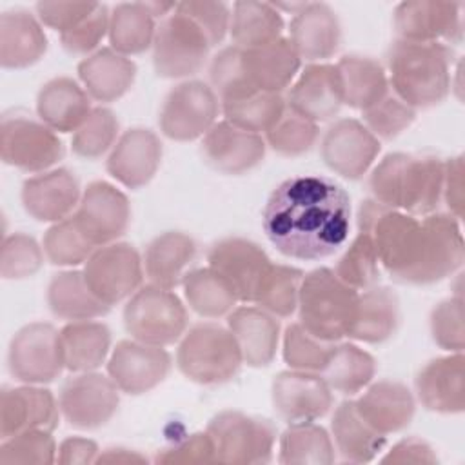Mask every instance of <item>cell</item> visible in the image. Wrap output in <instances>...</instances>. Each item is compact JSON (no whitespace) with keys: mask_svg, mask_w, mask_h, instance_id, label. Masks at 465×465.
Here are the masks:
<instances>
[{"mask_svg":"<svg viewBox=\"0 0 465 465\" xmlns=\"http://www.w3.org/2000/svg\"><path fill=\"white\" fill-rule=\"evenodd\" d=\"M358 231L371 236L381 269L398 283L441 282L465 258L460 220L449 213L416 218L367 198L358 209Z\"/></svg>","mask_w":465,"mask_h":465,"instance_id":"cell-1","label":"cell"},{"mask_svg":"<svg viewBox=\"0 0 465 465\" xmlns=\"http://www.w3.org/2000/svg\"><path fill=\"white\" fill-rule=\"evenodd\" d=\"M267 240L294 260H322L338 252L351 231V196L332 178L298 174L283 180L262 213Z\"/></svg>","mask_w":465,"mask_h":465,"instance_id":"cell-2","label":"cell"},{"mask_svg":"<svg viewBox=\"0 0 465 465\" xmlns=\"http://www.w3.org/2000/svg\"><path fill=\"white\" fill-rule=\"evenodd\" d=\"M454 51L441 42L396 38L385 54V73L392 93L412 109L441 104L452 87Z\"/></svg>","mask_w":465,"mask_h":465,"instance_id":"cell-3","label":"cell"},{"mask_svg":"<svg viewBox=\"0 0 465 465\" xmlns=\"http://www.w3.org/2000/svg\"><path fill=\"white\" fill-rule=\"evenodd\" d=\"M443 160L432 154L391 153L369 176L376 202L412 216L438 211L443 194Z\"/></svg>","mask_w":465,"mask_h":465,"instance_id":"cell-4","label":"cell"},{"mask_svg":"<svg viewBox=\"0 0 465 465\" xmlns=\"http://www.w3.org/2000/svg\"><path fill=\"white\" fill-rule=\"evenodd\" d=\"M358 291L329 267L303 274L298 296L300 323L316 338L338 341L349 336L358 309Z\"/></svg>","mask_w":465,"mask_h":465,"instance_id":"cell-5","label":"cell"},{"mask_svg":"<svg viewBox=\"0 0 465 465\" xmlns=\"http://www.w3.org/2000/svg\"><path fill=\"white\" fill-rule=\"evenodd\" d=\"M242 363L234 334L214 322L193 325L183 332L176 349L180 372L198 385L227 383L240 372Z\"/></svg>","mask_w":465,"mask_h":465,"instance_id":"cell-6","label":"cell"},{"mask_svg":"<svg viewBox=\"0 0 465 465\" xmlns=\"http://www.w3.org/2000/svg\"><path fill=\"white\" fill-rule=\"evenodd\" d=\"M205 432L213 441L218 463L254 465L272 458L276 427L267 418L227 409L209 420Z\"/></svg>","mask_w":465,"mask_h":465,"instance_id":"cell-7","label":"cell"},{"mask_svg":"<svg viewBox=\"0 0 465 465\" xmlns=\"http://www.w3.org/2000/svg\"><path fill=\"white\" fill-rule=\"evenodd\" d=\"M187 309L171 291L142 285L124 307V327L131 338L151 345H173L187 331Z\"/></svg>","mask_w":465,"mask_h":465,"instance_id":"cell-8","label":"cell"},{"mask_svg":"<svg viewBox=\"0 0 465 465\" xmlns=\"http://www.w3.org/2000/svg\"><path fill=\"white\" fill-rule=\"evenodd\" d=\"M211 47L198 24L176 5L156 25L153 40L154 71L162 78L193 76L203 67Z\"/></svg>","mask_w":465,"mask_h":465,"instance_id":"cell-9","label":"cell"},{"mask_svg":"<svg viewBox=\"0 0 465 465\" xmlns=\"http://www.w3.org/2000/svg\"><path fill=\"white\" fill-rule=\"evenodd\" d=\"M62 156V140L40 118L36 120L20 111L2 114L0 158L4 163L27 173H44Z\"/></svg>","mask_w":465,"mask_h":465,"instance_id":"cell-10","label":"cell"},{"mask_svg":"<svg viewBox=\"0 0 465 465\" xmlns=\"http://www.w3.org/2000/svg\"><path fill=\"white\" fill-rule=\"evenodd\" d=\"M222 102L213 87L200 80L174 85L163 98L158 124L162 133L174 142H191L216 124Z\"/></svg>","mask_w":465,"mask_h":465,"instance_id":"cell-11","label":"cell"},{"mask_svg":"<svg viewBox=\"0 0 465 465\" xmlns=\"http://www.w3.org/2000/svg\"><path fill=\"white\" fill-rule=\"evenodd\" d=\"M7 369L20 383L44 385L56 380L65 369L60 331L45 322L18 329L7 349Z\"/></svg>","mask_w":465,"mask_h":465,"instance_id":"cell-12","label":"cell"},{"mask_svg":"<svg viewBox=\"0 0 465 465\" xmlns=\"http://www.w3.org/2000/svg\"><path fill=\"white\" fill-rule=\"evenodd\" d=\"M84 276L91 291L109 307L131 298L143 280V260L125 242L96 247L84 263Z\"/></svg>","mask_w":465,"mask_h":465,"instance_id":"cell-13","label":"cell"},{"mask_svg":"<svg viewBox=\"0 0 465 465\" xmlns=\"http://www.w3.org/2000/svg\"><path fill=\"white\" fill-rule=\"evenodd\" d=\"M58 405L69 425L84 430L100 429L116 414L120 389L109 374L76 372L60 387Z\"/></svg>","mask_w":465,"mask_h":465,"instance_id":"cell-14","label":"cell"},{"mask_svg":"<svg viewBox=\"0 0 465 465\" xmlns=\"http://www.w3.org/2000/svg\"><path fill=\"white\" fill-rule=\"evenodd\" d=\"M207 262L231 285L238 302L245 303H254L272 267L267 252L243 236H225L214 242L207 251Z\"/></svg>","mask_w":465,"mask_h":465,"instance_id":"cell-15","label":"cell"},{"mask_svg":"<svg viewBox=\"0 0 465 465\" xmlns=\"http://www.w3.org/2000/svg\"><path fill=\"white\" fill-rule=\"evenodd\" d=\"M463 4L414 0L396 5L392 27L400 40L460 44L463 38Z\"/></svg>","mask_w":465,"mask_h":465,"instance_id":"cell-16","label":"cell"},{"mask_svg":"<svg viewBox=\"0 0 465 465\" xmlns=\"http://www.w3.org/2000/svg\"><path fill=\"white\" fill-rule=\"evenodd\" d=\"M171 365V354L163 347L131 338L118 341L111 351L107 374L120 392L140 396L158 387L167 378Z\"/></svg>","mask_w":465,"mask_h":465,"instance_id":"cell-17","label":"cell"},{"mask_svg":"<svg viewBox=\"0 0 465 465\" xmlns=\"http://www.w3.org/2000/svg\"><path fill=\"white\" fill-rule=\"evenodd\" d=\"M271 401L276 414L289 425L309 423L331 411L332 389L320 372L289 369L274 376Z\"/></svg>","mask_w":465,"mask_h":465,"instance_id":"cell-18","label":"cell"},{"mask_svg":"<svg viewBox=\"0 0 465 465\" xmlns=\"http://www.w3.org/2000/svg\"><path fill=\"white\" fill-rule=\"evenodd\" d=\"M73 218L93 245L102 247L116 242L127 231L131 205L120 189L98 180L85 187Z\"/></svg>","mask_w":465,"mask_h":465,"instance_id":"cell-19","label":"cell"},{"mask_svg":"<svg viewBox=\"0 0 465 465\" xmlns=\"http://www.w3.org/2000/svg\"><path fill=\"white\" fill-rule=\"evenodd\" d=\"M380 147V140L360 120L340 118L322 136L320 154L332 173L358 180L371 169Z\"/></svg>","mask_w":465,"mask_h":465,"instance_id":"cell-20","label":"cell"},{"mask_svg":"<svg viewBox=\"0 0 465 465\" xmlns=\"http://www.w3.org/2000/svg\"><path fill=\"white\" fill-rule=\"evenodd\" d=\"M265 138L227 122H216L202 138L207 165L223 174H243L258 167L265 156Z\"/></svg>","mask_w":465,"mask_h":465,"instance_id":"cell-21","label":"cell"},{"mask_svg":"<svg viewBox=\"0 0 465 465\" xmlns=\"http://www.w3.org/2000/svg\"><path fill=\"white\" fill-rule=\"evenodd\" d=\"M58 400L51 391L24 383L0 392V438H11L29 429L54 430L60 418Z\"/></svg>","mask_w":465,"mask_h":465,"instance_id":"cell-22","label":"cell"},{"mask_svg":"<svg viewBox=\"0 0 465 465\" xmlns=\"http://www.w3.org/2000/svg\"><path fill=\"white\" fill-rule=\"evenodd\" d=\"M162 154V142L151 129L133 127L116 140L105 160V169L122 185L138 189L154 178Z\"/></svg>","mask_w":465,"mask_h":465,"instance_id":"cell-23","label":"cell"},{"mask_svg":"<svg viewBox=\"0 0 465 465\" xmlns=\"http://www.w3.org/2000/svg\"><path fill=\"white\" fill-rule=\"evenodd\" d=\"M78 178L64 167L49 169L22 183L20 198L25 213L38 222H60L76 211L80 202Z\"/></svg>","mask_w":465,"mask_h":465,"instance_id":"cell-24","label":"cell"},{"mask_svg":"<svg viewBox=\"0 0 465 465\" xmlns=\"http://www.w3.org/2000/svg\"><path fill=\"white\" fill-rule=\"evenodd\" d=\"M420 403L438 414H460L465 409V358L450 352L425 363L414 380Z\"/></svg>","mask_w":465,"mask_h":465,"instance_id":"cell-25","label":"cell"},{"mask_svg":"<svg viewBox=\"0 0 465 465\" xmlns=\"http://www.w3.org/2000/svg\"><path fill=\"white\" fill-rule=\"evenodd\" d=\"M287 105L316 124L336 116L343 105L336 64L316 62L305 65L291 85Z\"/></svg>","mask_w":465,"mask_h":465,"instance_id":"cell-26","label":"cell"},{"mask_svg":"<svg viewBox=\"0 0 465 465\" xmlns=\"http://www.w3.org/2000/svg\"><path fill=\"white\" fill-rule=\"evenodd\" d=\"M289 42L309 64L329 60L341 44V24L336 11L323 2H305L289 24Z\"/></svg>","mask_w":465,"mask_h":465,"instance_id":"cell-27","label":"cell"},{"mask_svg":"<svg viewBox=\"0 0 465 465\" xmlns=\"http://www.w3.org/2000/svg\"><path fill=\"white\" fill-rule=\"evenodd\" d=\"M360 416L380 434L403 430L414 418L416 401L407 385L396 380H380L354 400Z\"/></svg>","mask_w":465,"mask_h":465,"instance_id":"cell-28","label":"cell"},{"mask_svg":"<svg viewBox=\"0 0 465 465\" xmlns=\"http://www.w3.org/2000/svg\"><path fill=\"white\" fill-rule=\"evenodd\" d=\"M302 58L294 51L289 38H280L272 44L242 49L243 76L251 91L282 93L291 85L300 71Z\"/></svg>","mask_w":465,"mask_h":465,"instance_id":"cell-29","label":"cell"},{"mask_svg":"<svg viewBox=\"0 0 465 465\" xmlns=\"http://www.w3.org/2000/svg\"><path fill=\"white\" fill-rule=\"evenodd\" d=\"M227 327L234 334L243 363L267 367L278 351L280 322L262 307H234L227 314Z\"/></svg>","mask_w":465,"mask_h":465,"instance_id":"cell-30","label":"cell"},{"mask_svg":"<svg viewBox=\"0 0 465 465\" xmlns=\"http://www.w3.org/2000/svg\"><path fill=\"white\" fill-rule=\"evenodd\" d=\"M78 78L93 100L107 104L133 87L136 64L113 47H102L78 64Z\"/></svg>","mask_w":465,"mask_h":465,"instance_id":"cell-31","label":"cell"},{"mask_svg":"<svg viewBox=\"0 0 465 465\" xmlns=\"http://www.w3.org/2000/svg\"><path fill=\"white\" fill-rule=\"evenodd\" d=\"M91 111V96L69 76L45 82L36 96L38 118L56 133H74Z\"/></svg>","mask_w":465,"mask_h":465,"instance_id":"cell-32","label":"cell"},{"mask_svg":"<svg viewBox=\"0 0 465 465\" xmlns=\"http://www.w3.org/2000/svg\"><path fill=\"white\" fill-rule=\"evenodd\" d=\"M47 51L42 22L24 9L0 15V64L5 69H24L36 64Z\"/></svg>","mask_w":465,"mask_h":465,"instance_id":"cell-33","label":"cell"},{"mask_svg":"<svg viewBox=\"0 0 465 465\" xmlns=\"http://www.w3.org/2000/svg\"><path fill=\"white\" fill-rule=\"evenodd\" d=\"M196 256V242L182 231H165L145 247L143 271L153 285L174 289Z\"/></svg>","mask_w":465,"mask_h":465,"instance_id":"cell-34","label":"cell"},{"mask_svg":"<svg viewBox=\"0 0 465 465\" xmlns=\"http://www.w3.org/2000/svg\"><path fill=\"white\" fill-rule=\"evenodd\" d=\"M400 300L389 287L374 285L358 294V309L349 338L363 343H383L400 325Z\"/></svg>","mask_w":465,"mask_h":465,"instance_id":"cell-35","label":"cell"},{"mask_svg":"<svg viewBox=\"0 0 465 465\" xmlns=\"http://www.w3.org/2000/svg\"><path fill=\"white\" fill-rule=\"evenodd\" d=\"M334 450L351 463H369L385 447L387 436L374 430L356 411L354 400L341 401L331 421Z\"/></svg>","mask_w":465,"mask_h":465,"instance_id":"cell-36","label":"cell"},{"mask_svg":"<svg viewBox=\"0 0 465 465\" xmlns=\"http://www.w3.org/2000/svg\"><path fill=\"white\" fill-rule=\"evenodd\" d=\"M45 300L51 312L67 322L94 320L111 311V307L91 291L84 271H62L53 274Z\"/></svg>","mask_w":465,"mask_h":465,"instance_id":"cell-37","label":"cell"},{"mask_svg":"<svg viewBox=\"0 0 465 465\" xmlns=\"http://www.w3.org/2000/svg\"><path fill=\"white\" fill-rule=\"evenodd\" d=\"M65 369L73 372L96 371L109 356L111 331L102 322L78 320L60 329Z\"/></svg>","mask_w":465,"mask_h":465,"instance_id":"cell-38","label":"cell"},{"mask_svg":"<svg viewBox=\"0 0 465 465\" xmlns=\"http://www.w3.org/2000/svg\"><path fill=\"white\" fill-rule=\"evenodd\" d=\"M343 104L365 111L389 93L385 67L363 54H345L336 62Z\"/></svg>","mask_w":465,"mask_h":465,"instance_id":"cell-39","label":"cell"},{"mask_svg":"<svg viewBox=\"0 0 465 465\" xmlns=\"http://www.w3.org/2000/svg\"><path fill=\"white\" fill-rule=\"evenodd\" d=\"M156 16L149 2H122L109 15V42L120 54H140L153 47Z\"/></svg>","mask_w":465,"mask_h":465,"instance_id":"cell-40","label":"cell"},{"mask_svg":"<svg viewBox=\"0 0 465 465\" xmlns=\"http://www.w3.org/2000/svg\"><path fill=\"white\" fill-rule=\"evenodd\" d=\"M282 13L269 2H236L231 11L229 33L242 49L262 47L282 38Z\"/></svg>","mask_w":465,"mask_h":465,"instance_id":"cell-41","label":"cell"},{"mask_svg":"<svg viewBox=\"0 0 465 465\" xmlns=\"http://www.w3.org/2000/svg\"><path fill=\"white\" fill-rule=\"evenodd\" d=\"M334 460L331 434L314 421L292 423L278 440V461L283 465H329Z\"/></svg>","mask_w":465,"mask_h":465,"instance_id":"cell-42","label":"cell"},{"mask_svg":"<svg viewBox=\"0 0 465 465\" xmlns=\"http://www.w3.org/2000/svg\"><path fill=\"white\" fill-rule=\"evenodd\" d=\"M182 287L189 307L203 318L227 316L238 303L231 285L209 265L185 272Z\"/></svg>","mask_w":465,"mask_h":465,"instance_id":"cell-43","label":"cell"},{"mask_svg":"<svg viewBox=\"0 0 465 465\" xmlns=\"http://www.w3.org/2000/svg\"><path fill=\"white\" fill-rule=\"evenodd\" d=\"M374 372L376 361L367 351L354 343H338L320 374L332 391L352 396L372 381Z\"/></svg>","mask_w":465,"mask_h":465,"instance_id":"cell-44","label":"cell"},{"mask_svg":"<svg viewBox=\"0 0 465 465\" xmlns=\"http://www.w3.org/2000/svg\"><path fill=\"white\" fill-rule=\"evenodd\" d=\"M287 100L282 93L258 91L243 98L222 102V113L227 122L245 131L267 133L283 114Z\"/></svg>","mask_w":465,"mask_h":465,"instance_id":"cell-45","label":"cell"},{"mask_svg":"<svg viewBox=\"0 0 465 465\" xmlns=\"http://www.w3.org/2000/svg\"><path fill=\"white\" fill-rule=\"evenodd\" d=\"M44 254L58 267H74L85 263L96 249L93 242L82 232L73 214L60 222H54L44 234Z\"/></svg>","mask_w":465,"mask_h":465,"instance_id":"cell-46","label":"cell"},{"mask_svg":"<svg viewBox=\"0 0 465 465\" xmlns=\"http://www.w3.org/2000/svg\"><path fill=\"white\" fill-rule=\"evenodd\" d=\"M334 272L341 282L356 291H365L378 285L381 278V265L369 234L358 231L351 245L340 256Z\"/></svg>","mask_w":465,"mask_h":465,"instance_id":"cell-47","label":"cell"},{"mask_svg":"<svg viewBox=\"0 0 465 465\" xmlns=\"http://www.w3.org/2000/svg\"><path fill=\"white\" fill-rule=\"evenodd\" d=\"M303 272L291 265L272 263L269 274L265 276L254 303L276 318L291 316L298 307L300 285Z\"/></svg>","mask_w":465,"mask_h":465,"instance_id":"cell-48","label":"cell"},{"mask_svg":"<svg viewBox=\"0 0 465 465\" xmlns=\"http://www.w3.org/2000/svg\"><path fill=\"white\" fill-rule=\"evenodd\" d=\"M120 124L116 114L107 107H93L85 122L73 133V153L85 160H96L111 151L116 143Z\"/></svg>","mask_w":465,"mask_h":465,"instance_id":"cell-49","label":"cell"},{"mask_svg":"<svg viewBox=\"0 0 465 465\" xmlns=\"http://www.w3.org/2000/svg\"><path fill=\"white\" fill-rule=\"evenodd\" d=\"M336 341H325L311 334L300 322L291 323L283 332V360L291 369L322 372L327 365Z\"/></svg>","mask_w":465,"mask_h":465,"instance_id":"cell-50","label":"cell"},{"mask_svg":"<svg viewBox=\"0 0 465 465\" xmlns=\"http://www.w3.org/2000/svg\"><path fill=\"white\" fill-rule=\"evenodd\" d=\"M318 124L296 113L289 105L278 122L265 133V143L282 156H300L316 143Z\"/></svg>","mask_w":465,"mask_h":465,"instance_id":"cell-51","label":"cell"},{"mask_svg":"<svg viewBox=\"0 0 465 465\" xmlns=\"http://www.w3.org/2000/svg\"><path fill=\"white\" fill-rule=\"evenodd\" d=\"M56 441L51 430L29 429L0 443V465H49L56 461Z\"/></svg>","mask_w":465,"mask_h":465,"instance_id":"cell-52","label":"cell"},{"mask_svg":"<svg viewBox=\"0 0 465 465\" xmlns=\"http://www.w3.org/2000/svg\"><path fill=\"white\" fill-rule=\"evenodd\" d=\"M44 247L25 232L4 236L0 251V274L4 280H24L35 276L44 263Z\"/></svg>","mask_w":465,"mask_h":465,"instance_id":"cell-53","label":"cell"},{"mask_svg":"<svg viewBox=\"0 0 465 465\" xmlns=\"http://www.w3.org/2000/svg\"><path fill=\"white\" fill-rule=\"evenodd\" d=\"M363 125L378 140H392L411 127L416 120V109L400 100L394 93H387L369 109L361 111Z\"/></svg>","mask_w":465,"mask_h":465,"instance_id":"cell-54","label":"cell"},{"mask_svg":"<svg viewBox=\"0 0 465 465\" xmlns=\"http://www.w3.org/2000/svg\"><path fill=\"white\" fill-rule=\"evenodd\" d=\"M211 87L220 102L236 100L252 94L242 67V47L229 45L216 53L209 64Z\"/></svg>","mask_w":465,"mask_h":465,"instance_id":"cell-55","label":"cell"},{"mask_svg":"<svg viewBox=\"0 0 465 465\" xmlns=\"http://www.w3.org/2000/svg\"><path fill=\"white\" fill-rule=\"evenodd\" d=\"M429 329L434 343L449 352H463L465 325H463V300L458 292L436 303L429 316Z\"/></svg>","mask_w":465,"mask_h":465,"instance_id":"cell-56","label":"cell"},{"mask_svg":"<svg viewBox=\"0 0 465 465\" xmlns=\"http://www.w3.org/2000/svg\"><path fill=\"white\" fill-rule=\"evenodd\" d=\"M109 9L104 4H96L94 9L80 20L74 27L64 31L60 35V42L64 49L71 54H85L94 53L102 38L109 33Z\"/></svg>","mask_w":465,"mask_h":465,"instance_id":"cell-57","label":"cell"},{"mask_svg":"<svg viewBox=\"0 0 465 465\" xmlns=\"http://www.w3.org/2000/svg\"><path fill=\"white\" fill-rule=\"evenodd\" d=\"M156 463H165V465H176V463H185V465H205V463H218L213 441L209 434L203 432H194L189 434L187 438L162 449L156 458Z\"/></svg>","mask_w":465,"mask_h":465,"instance_id":"cell-58","label":"cell"},{"mask_svg":"<svg viewBox=\"0 0 465 465\" xmlns=\"http://www.w3.org/2000/svg\"><path fill=\"white\" fill-rule=\"evenodd\" d=\"M205 33L211 45L223 40L231 24V9L223 2H182L176 4Z\"/></svg>","mask_w":465,"mask_h":465,"instance_id":"cell-59","label":"cell"},{"mask_svg":"<svg viewBox=\"0 0 465 465\" xmlns=\"http://www.w3.org/2000/svg\"><path fill=\"white\" fill-rule=\"evenodd\" d=\"M94 2H38L35 9L36 18L44 25L56 29L62 35L84 20L94 9Z\"/></svg>","mask_w":465,"mask_h":465,"instance_id":"cell-60","label":"cell"},{"mask_svg":"<svg viewBox=\"0 0 465 465\" xmlns=\"http://www.w3.org/2000/svg\"><path fill=\"white\" fill-rule=\"evenodd\" d=\"M380 461L389 465H434L438 463V456L425 440L409 436L392 445V449Z\"/></svg>","mask_w":465,"mask_h":465,"instance_id":"cell-61","label":"cell"},{"mask_svg":"<svg viewBox=\"0 0 465 465\" xmlns=\"http://www.w3.org/2000/svg\"><path fill=\"white\" fill-rule=\"evenodd\" d=\"M449 214L461 222L463 218V156L445 160L443 163V194Z\"/></svg>","mask_w":465,"mask_h":465,"instance_id":"cell-62","label":"cell"},{"mask_svg":"<svg viewBox=\"0 0 465 465\" xmlns=\"http://www.w3.org/2000/svg\"><path fill=\"white\" fill-rule=\"evenodd\" d=\"M98 454H100V449L96 441L89 438L71 436L58 445L56 461L62 465H87V463H96Z\"/></svg>","mask_w":465,"mask_h":465,"instance_id":"cell-63","label":"cell"},{"mask_svg":"<svg viewBox=\"0 0 465 465\" xmlns=\"http://www.w3.org/2000/svg\"><path fill=\"white\" fill-rule=\"evenodd\" d=\"M96 463H111V465H140L147 463V458L138 450L125 447H109L98 454Z\"/></svg>","mask_w":465,"mask_h":465,"instance_id":"cell-64","label":"cell"}]
</instances>
